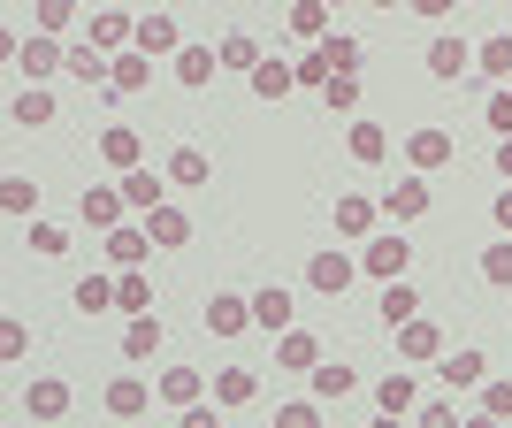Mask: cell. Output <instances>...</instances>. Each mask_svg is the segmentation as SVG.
<instances>
[{
	"label": "cell",
	"instance_id": "d6a6232c",
	"mask_svg": "<svg viewBox=\"0 0 512 428\" xmlns=\"http://www.w3.org/2000/svg\"><path fill=\"white\" fill-rule=\"evenodd\" d=\"M146 237H153V245H169V253H176V245L192 237V214H184V207H161V214H146Z\"/></svg>",
	"mask_w": 512,
	"mask_h": 428
},
{
	"label": "cell",
	"instance_id": "f546056e",
	"mask_svg": "<svg viewBox=\"0 0 512 428\" xmlns=\"http://www.w3.org/2000/svg\"><path fill=\"white\" fill-rule=\"evenodd\" d=\"M161 337H169V329H161V314H138L123 329V360H153V352H161Z\"/></svg>",
	"mask_w": 512,
	"mask_h": 428
},
{
	"label": "cell",
	"instance_id": "b9f144b4",
	"mask_svg": "<svg viewBox=\"0 0 512 428\" xmlns=\"http://www.w3.org/2000/svg\"><path fill=\"white\" fill-rule=\"evenodd\" d=\"M321 100H329V115H352V123H360V77H337Z\"/></svg>",
	"mask_w": 512,
	"mask_h": 428
},
{
	"label": "cell",
	"instance_id": "603a6c76",
	"mask_svg": "<svg viewBox=\"0 0 512 428\" xmlns=\"http://www.w3.org/2000/svg\"><path fill=\"white\" fill-rule=\"evenodd\" d=\"M306 383H314V406H337V398H352V383H360V375H352L344 360H321Z\"/></svg>",
	"mask_w": 512,
	"mask_h": 428
},
{
	"label": "cell",
	"instance_id": "ac0fdd59",
	"mask_svg": "<svg viewBox=\"0 0 512 428\" xmlns=\"http://www.w3.org/2000/svg\"><path fill=\"white\" fill-rule=\"evenodd\" d=\"M344 146H352V161H360V169H375V161H390V130L383 123H344Z\"/></svg>",
	"mask_w": 512,
	"mask_h": 428
},
{
	"label": "cell",
	"instance_id": "83f0119b",
	"mask_svg": "<svg viewBox=\"0 0 512 428\" xmlns=\"http://www.w3.org/2000/svg\"><path fill=\"white\" fill-rule=\"evenodd\" d=\"M69 77H77V85H115V62H107L100 46L77 39V46H69Z\"/></svg>",
	"mask_w": 512,
	"mask_h": 428
},
{
	"label": "cell",
	"instance_id": "2e32d148",
	"mask_svg": "<svg viewBox=\"0 0 512 428\" xmlns=\"http://www.w3.org/2000/svg\"><path fill=\"white\" fill-rule=\"evenodd\" d=\"M77 214H85V222H92V230H123V184H92V192L85 199H77Z\"/></svg>",
	"mask_w": 512,
	"mask_h": 428
},
{
	"label": "cell",
	"instance_id": "f907efd6",
	"mask_svg": "<svg viewBox=\"0 0 512 428\" xmlns=\"http://www.w3.org/2000/svg\"><path fill=\"white\" fill-rule=\"evenodd\" d=\"M497 176L512 184V138H497Z\"/></svg>",
	"mask_w": 512,
	"mask_h": 428
},
{
	"label": "cell",
	"instance_id": "4dcf8cb0",
	"mask_svg": "<svg viewBox=\"0 0 512 428\" xmlns=\"http://www.w3.org/2000/svg\"><path fill=\"white\" fill-rule=\"evenodd\" d=\"M375 314H383L390 329H406V321H421V291H413V283H383V306H375Z\"/></svg>",
	"mask_w": 512,
	"mask_h": 428
},
{
	"label": "cell",
	"instance_id": "7a4b0ae2",
	"mask_svg": "<svg viewBox=\"0 0 512 428\" xmlns=\"http://www.w3.org/2000/svg\"><path fill=\"white\" fill-rule=\"evenodd\" d=\"M428 199H436V192H428V176H413V169H406L383 199H375V207H383L390 230H406V222H421V214H428Z\"/></svg>",
	"mask_w": 512,
	"mask_h": 428
},
{
	"label": "cell",
	"instance_id": "681fc988",
	"mask_svg": "<svg viewBox=\"0 0 512 428\" xmlns=\"http://www.w3.org/2000/svg\"><path fill=\"white\" fill-rule=\"evenodd\" d=\"M176 428H222V406H192V413H176Z\"/></svg>",
	"mask_w": 512,
	"mask_h": 428
},
{
	"label": "cell",
	"instance_id": "44dd1931",
	"mask_svg": "<svg viewBox=\"0 0 512 428\" xmlns=\"http://www.w3.org/2000/svg\"><path fill=\"white\" fill-rule=\"evenodd\" d=\"M161 398H169L176 413L207 406V375H199V367H169V375H161Z\"/></svg>",
	"mask_w": 512,
	"mask_h": 428
},
{
	"label": "cell",
	"instance_id": "74e56055",
	"mask_svg": "<svg viewBox=\"0 0 512 428\" xmlns=\"http://www.w3.org/2000/svg\"><path fill=\"white\" fill-rule=\"evenodd\" d=\"M291 31H299V39H329V8H321V0H299V8H291Z\"/></svg>",
	"mask_w": 512,
	"mask_h": 428
},
{
	"label": "cell",
	"instance_id": "4316f807",
	"mask_svg": "<svg viewBox=\"0 0 512 428\" xmlns=\"http://www.w3.org/2000/svg\"><path fill=\"white\" fill-rule=\"evenodd\" d=\"M253 398H260L253 367H222V375H214V406H253Z\"/></svg>",
	"mask_w": 512,
	"mask_h": 428
},
{
	"label": "cell",
	"instance_id": "6da1fadb",
	"mask_svg": "<svg viewBox=\"0 0 512 428\" xmlns=\"http://www.w3.org/2000/svg\"><path fill=\"white\" fill-rule=\"evenodd\" d=\"M406 268H413L406 230H375V237L360 245V276H375V283H406Z\"/></svg>",
	"mask_w": 512,
	"mask_h": 428
},
{
	"label": "cell",
	"instance_id": "5bb4252c",
	"mask_svg": "<svg viewBox=\"0 0 512 428\" xmlns=\"http://www.w3.org/2000/svg\"><path fill=\"white\" fill-rule=\"evenodd\" d=\"M100 153H107V169H146V138H138V130H130V123H107L100 130Z\"/></svg>",
	"mask_w": 512,
	"mask_h": 428
},
{
	"label": "cell",
	"instance_id": "52a82bcc",
	"mask_svg": "<svg viewBox=\"0 0 512 428\" xmlns=\"http://www.w3.org/2000/svg\"><path fill=\"white\" fill-rule=\"evenodd\" d=\"M352 276H360V253H314V260H306V283H314V291H329V299H344V291H352Z\"/></svg>",
	"mask_w": 512,
	"mask_h": 428
},
{
	"label": "cell",
	"instance_id": "ab89813d",
	"mask_svg": "<svg viewBox=\"0 0 512 428\" xmlns=\"http://www.w3.org/2000/svg\"><path fill=\"white\" fill-rule=\"evenodd\" d=\"M77 23V0H39V39H62Z\"/></svg>",
	"mask_w": 512,
	"mask_h": 428
},
{
	"label": "cell",
	"instance_id": "7c38bea8",
	"mask_svg": "<svg viewBox=\"0 0 512 428\" xmlns=\"http://www.w3.org/2000/svg\"><path fill=\"white\" fill-rule=\"evenodd\" d=\"M383 230V207L367 192H337V237H375Z\"/></svg>",
	"mask_w": 512,
	"mask_h": 428
},
{
	"label": "cell",
	"instance_id": "e0dca14e",
	"mask_svg": "<svg viewBox=\"0 0 512 428\" xmlns=\"http://www.w3.org/2000/svg\"><path fill=\"white\" fill-rule=\"evenodd\" d=\"M146 406H153V383H146V375H115V383H107V413H115V421H138Z\"/></svg>",
	"mask_w": 512,
	"mask_h": 428
},
{
	"label": "cell",
	"instance_id": "f6af8a7d",
	"mask_svg": "<svg viewBox=\"0 0 512 428\" xmlns=\"http://www.w3.org/2000/svg\"><path fill=\"white\" fill-rule=\"evenodd\" d=\"M413 428H459V406H444V398H428V406L413 413Z\"/></svg>",
	"mask_w": 512,
	"mask_h": 428
},
{
	"label": "cell",
	"instance_id": "d6986e66",
	"mask_svg": "<svg viewBox=\"0 0 512 428\" xmlns=\"http://www.w3.org/2000/svg\"><path fill=\"white\" fill-rule=\"evenodd\" d=\"M436 375H444L451 390H482V375H490V360H482L474 344H459V352H444V360H436Z\"/></svg>",
	"mask_w": 512,
	"mask_h": 428
},
{
	"label": "cell",
	"instance_id": "60d3db41",
	"mask_svg": "<svg viewBox=\"0 0 512 428\" xmlns=\"http://www.w3.org/2000/svg\"><path fill=\"white\" fill-rule=\"evenodd\" d=\"M107 306H115V283H107V276H85V283H77V314H107Z\"/></svg>",
	"mask_w": 512,
	"mask_h": 428
},
{
	"label": "cell",
	"instance_id": "cb8c5ba5",
	"mask_svg": "<svg viewBox=\"0 0 512 428\" xmlns=\"http://www.w3.org/2000/svg\"><path fill=\"white\" fill-rule=\"evenodd\" d=\"M253 92L260 100H291V92H299V69L283 62V54H268V62L253 69Z\"/></svg>",
	"mask_w": 512,
	"mask_h": 428
},
{
	"label": "cell",
	"instance_id": "f5cc1de1",
	"mask_svg": "<svg viewBox=\"0 0 512 428\" xmlns=\"http://www.w3.org/2000/svg\"><path fill=\"white\" fill-rule=\"evenodd\" d=\"M459 428H505V421H490V413H467V421H459Z\"/></svg>",
	"mask_w": 512,
	"mask_h": 428
},
{
	"label": "cell",
	"instance_id": "ee69618b",
	"mask_svg": "<svg viewBox=\"0 0 512 428\" xmlns=\"http://www.w3.org/2000/svg\"><path fill=\"white\" fill-rule=\"evenodd\" d=\"M276 428H321V406L314 398H291V406H276Z\"/></svg>",
	"mask_w": 512,
	"mask_h": 428
},
{
	"label": "cell",
	"instance_id": "e575fe53",
	"mask_svg": "<svg viewBox=\"0 0 512 428\" xmlns=\"http://www.w3.org/2000/svg\"><path fill=\"white\" fill-rule=\"evenodd\" d=\"M115 306H123L130 321H138V314H153V283L138 276V268H130V276H115Z\"/></svg>",
	"mask_w": 512,
	"mask_h": 428
},
{
	"label": "cell",
	"instance_id": "c3c4849f",
	"mask_svg": "<svg viewBox=\"0 0 512 428\" xmlns=\"http://www.w3.org/2000/svg\"><path fill=\"white\" fill-rule=\"evenodd\" d=\"M62 245H69V237H62V222H31V253H46V260H54Z\"/></svg>",
	"mask_w": 512,
	"mask_h": 428
},
{
	"label": "cell",
	"instance_id": "8fae6325",
	"mask_svg": "<svg viewBox=\"0 0 512 428\" xmlns=\"http://www.w3.org/2000/svg\"><path fill=\"white\" fill-rule=\"evenodd\" d=\"M199 321H207V337H237V329H253V299H237V291H214Z\"/></svg>",
	"mask_w": 512,
	"mask_h": 428
},
{
	"label": "cell",
	"instance_id": "5b68a950",
	"mask_svg": "<svg viewBox=\"0 0 512 428\" xmlns=\"http://www.w3.org/2000/svg\"><path fill=\"white\" fill-rule=\"evenodd\" d=\"M138 54H146V62H161V54H184V31H176V16L169 8H146V16H138Z\"/></svg>",
	"mask_w": 512,
	"mask_h": 428
},
{
	"label": "cell",
	"instance_id": "f1b7e54d",
	"mask_svg": "<svg viewBox=\"0 0 512 428\" xmlns=\"http://www.w3.org/2000/svg\"><path fill=\"white\" fill-rule=\"evenodd\" d=\"M214 62H222V46H184V54H176V85H214Z\"/></svg>",
	"mask_w": 512,
	"mask_h": 428
},
{
	"label": "cell",
	"instance_id": "11a10c76",
	"mask_svg": "<svg viewBox=\"0 0 512 428\" xmlns=\"http://www.w3.org/2000/svg\"><path fill=\"white\" fill-rule=\"evenodd\" d=\"M505 92H512V85H505Z\"/></svg>",
	"mask_w": 512,
	"mask_h": 428
},
{
	"label": "cell",
	"instance_id": "db71d44e",
	"mask_svg": "<svg viewBox=\"0 0 512 428\" xmlns=\"http://www.w3.org/2000/svg\"><path fill=\"white\" fill-rule=\"evenodd\" d=\"M375 428H406V421H390V413H375Z\"/></svg>",
	"mask_w": 512,
	"mask_h": 428
},
{
	"label": "cell",
	"instance_id": "7dc6e473",
	"mask_svg": "<svg viewBox=\"0 0 512 428\" xmlns=\"http://www.w3.org/2000/svg\"><path fill=\"white\" fill-rule=\"evenodd\" d=\"M482 413H490V421H512V383H482Z\"/></svg>",
	"mask_w": 512,
	"mask_h": 428
},
{
	"label": "cell",
	"instance_id": "4fadbf2b",
	"mask_svg": "<svg viewBox=\"0 0 512 428\" xmlns=\"http://www.w3.org/2000/svg\"><path fill=\"white\" fill-rule=\"evenodd\" d=\"M390 337H398V360H428V367H436V360H444V329H436V321H406V329H390Z\"/></svg>",
	"mask_w": 512,
	"mask_h": 428
},
{
	"label": "cell",
	"instance_id": "30bf717a",
	"mask_svg": "<svg viewBox=\"0 0 512 428\" xmlns=\"http://www.w3.org/2000/svg\"><path fill=\"white\" fill-rule=\"evenodd\" d=\"M253 329H268V337H291V329H299V314H291V291H283V283L253 291Z\"/></svg>",
	"mask_w": 512,
	"mask_h": 428
},
{
	"label": "cell",
	"instance_id": "816d5d0a",
	"mask_svg": "<svg viewBox=\"0 0 512 428\" xmlns=\"http://www.w3.org/2000/svg\"><path fill=\"white\" fill-rule=\"evenodd\" d=\"M497 230L512 237V192H497Z\"/></svg>",
	"mask_w": 512,
	"mask_h": 428
},
{
	"label": "cell",
	"instance_id": "ffe728a7",
	"mask_svg": "<svg viewBox=\"0 0 512 428\" xmlns=\"http://www.w3.org/2000/svg\"><path fill=\"white\" fill-rule=\"evenodd\" d=\"M8 123H16V130H46V123H54V92H46V85H23L16 100H8Z\"/></svg>",
	"mask_w": 512,
	"mask_h": 428
},
{
	"label": "cell",
	"instance_id": "836d02e7",
	"mask_svg": "<svg viewBox=\"0 0 512 428\" xmlns=\"http://www.w3.org/2000/svg\"><path fill=\"white\" fill-rule=\"evenodd\" d=\"M146 85H153V62L138 54V46H130L123 62H115V85H107V92H115V100H130V92H146Z\"/></svg>",
	"mask_w": 512,
	"mask_h": 428
},
{
	"label": "cell",
	"instance_id": "bcb514c9",
	"mask_svg": "<svg viewBox=\"0 0 512 428\" xmlns=\"http://www.w3.org/2000/svg\"><path fill=\"white\" fill-rule=\"evenodd\" d=\"M31 352V329L23 321H0V360H23Z\"/></svg>",
	"mask_w": 512,
	"mask_h": 428
},
{
	"label": "cell",
	"instance_id": "ba28073f",
	"mask_svg": "<svg viewBox=\"0 0 512 428\" xmlns=\"http://www.w3.org/2000/svg\"><path fill=\"white\" fill-rule=\"evenodd\" d=\"M23 413H31V421H62L69 413V383L62 375H31V383H23Z\"/></svg>",
	"mask_w": 512,
	"mask_h": 428
},
{
	"label": "cell",
	"instance_id": "f35d334b",
	"mask_svg": "<svg viewBox=\"0 0 512 428\" xmlns=\"http://www.w3.org/2000/svg\"><path fill=\"white\" fill-rule=\"evenodd\" d=\"M482 276H490L497 291H512V237H497V245H482Z\"/></svg>",
	"mask_w": 512,
	"mask_h": 428
},
{
	"label": "cell",
	"instance_id": "8992f818",
	"mask_svg": "<svg viewBox=\"0 0 512 428\" xmlns=\"http://www.w3.org/2000/svg\"><path fill=\"white\" fill-rule=\"evenodd\" d=\"M16 69H23V85H46L54 69H69V46H62V39H39V31H31V39L16 46Z\"/></svg>",
	"mask_w": 512,
	"mask_h": 428
},
{
	"label": "cell",
	"instance_id": "9a60e30c",
	"mask_svg": "<svg viewBox=\"0 0 512 428\" xmlns=\"http://www.w3.org/2000/svg\"><path fill=\"white\" fill-rule=\"evenodd\" d=\"M107 260H115V268H146L153 260V237H146V222H123V230H107Z\"/></svg>",
	"mask_w": 512,
	"mask_h": 428
},
{
	"label": "cell",
	"instance_id": "7402d4cb",
	"mask_svg": "<svg viewBox=\"0 0 512 428\" xmlns=\"http://www.w3.org/2000/svg\"><path fill=\"white\" fill-rule=\"evenodd\" d=\"M276 367H283V375H314V367H321V344L306 337V329H291V337H276Z\"/></svg>",
	"mask_w": 512,
	"mask_h": 428
},
{
	"label": "cell",
	"instance_id": "9c48e42d",
	"mask_svg": "<svg viewBox=\"0 0 512 428\" xmlns=\"http://www.w3.org/2000/svg\"><path fill=\"white\" fill-rule=\"evenodd\" d=\"M123 207L138 214V222H146V214H161V207H169V176H153V169H130V176H123Z\"/></svg>",
	"mask_w": 512,
	"mask_h": 428
},
{
	"label": "cell",
	"instance_id": "484cf974",
	"mask_svg": "<svg viewBox=\"0 0 512 428\" xmlns=\"http://www.w3.org/2000/svg\"><path fill=\"white\" fill-rule=\"evenodd\" d=\"M161 176H169V184H184V192H199V184L214 176V161H207L199 146H176V153H169V169H161Z\"/></svg>",
	"mask_w": 512,
	"mask_h": 428
},
{
	"label": "cell",
	"instance_id": "7bdbcfd3",
	"mask_svg": "<svg viewBox=\"0 0 512 428\" xmlns=\"http://www.w3.org/2000/svg\"><path fill=\"white\" fill-rule=\"evenodd\" d=\"M482 123H490L497 138H512V92H505V85H497L490 100H482Z\"/></svg>",
	"mask_w": 512,
	"mask_h": 428
},
{
	"label": "cell",
	"instance_id": "3957f363",
	"mask_svg": "<svg viewBox=\"0 0 512 428\" xmlns=\"http://www.w3.org/2000/svg\"><path fill=\"white\" fill-rule=\"evenodd\" d=\"M451 153H459V138H451L444 123H421V130H406V169H413V176H428V169H444Z\"/></svg>",
	"mask_w": 512,
	"mask_h": 428
},
{
	"label": "cell",
	"instance_id": "d590c367",
	"mask_svg": "<svg viewBox=\"0 0 512 428\" xmlns=\"http://www.w3.org/2000/svg\"><path fill=\"white\" fill-rule=\"evenodd\" d=\"M0 214H39V184L31 176H0Z\"/></svg>",
	"mask_w": 512,
	"mask_h": 428
},
{
	"label": "cell",
	"instance_id": "d4e9b609",
	"mask_svg": "<svg viewBox=\"0 0 512 428\" xmlns=\"http://www.w3.org/2000/svg\"><path fill=\"white\" fill-rule=\"evenodd\" d=\"M375 406H383L390 421H406V413L421 406V383H413V375H383V383H375Z\"/></svg>",
	"mask_w": 512,
	"mask_h": 428
},
{
	"label": "cell",
	"instance_id": "277c9868",
	"mask_svg": "<svg viewBox=\"0 0 512 428\" xmlns=\"http://www.w3.org/2000/svg\"><path fill=\"white\" fill-rule=\"evenodd\" d=\"M428 77H436V85H459V77H474V46H467V39H451V31H436V39H428Z\"/></svg>",
	"mask_w": 512,
	"mask_h": 428
},
{
	"label": "cell",
	"instance_id": "1f68e13d",
	"mask_svg": "<svg viewBox=\"0 0 512 428\" xmlns=\"http://www.w3.org/2000/svg\"><path fill=\"white\" fill-rule=\"evenodd\" d=\"M474 69H482V77H505V85H512V31H490V39L474 46Z\"/></svg>",
	"mask_w": 512,
	"mask_h": 428
},
{
	"label": "cell",
	"instance_id": "8d00e7d4",
	"mask_svg": "<svg viewBox=\"0 0 512 428\" xmlns=\"http://www.w3.org/2000/svg\"><path fill=\"white\" fill-rule=\"evenodd\" d=\"M260 62H268V54H260L253 31H230V39H222V69H260Z\"/></svg>",
	"mask_w": 512,
	"mask_h": 428
}]
</instances>
